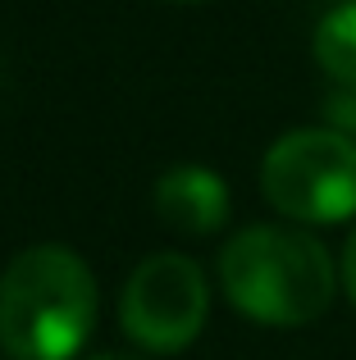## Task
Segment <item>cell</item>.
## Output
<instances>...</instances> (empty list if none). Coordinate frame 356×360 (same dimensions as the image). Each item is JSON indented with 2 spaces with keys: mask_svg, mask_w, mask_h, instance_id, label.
I'll return each mask as SVG.
<instances>
[{
  "mask_svg": "<svg viewBox=\"0 0 356 360\" xmlns=\"http://www.w3.org/2000/svg\"><path fill=\"white\" fill-rule=\"evenodd\" d=\"M170 5H201V0H170Z\"/></svg>",
  "mask_w": 356,
  "mask_h": 360,
  "instance_id": "9",
  "label": "cell"
},
{
  "mask_svg": "<svg viewBox=\"0 0 356 360\" xmlns=\"http://www.w3.org/2000/svg\"><path fill=\"white\" fill-rule=\"evenodd\" d=\"M96 274L78 251L37 242L0 274V347L14 360H73L96 328Z\"/></svg>",
  "mask_w": 356,
  "mask_h": 360,
  "instance_id": "2",
  "label": "cell"
},
{
  "mask_svg": "<svg viewBox=\"0 0 356 360\" xmlns=\"http://www.w3.org/2000/svg\"><path fill=\"white\" fill-rule=\"evenodd\" d=\"M151 201H155V214L165 219V229L183 233V238L220 233L233 210L229 183L205 165H174L170 174H160Z\"/></svg>",
  "mask_w": 356,
  "mask_h": 360,
  "instance_id": "5",
  "label": "cell"
},
{
  "mask_svg": "<svg viewBox=\"0 0 356 360\" xmlns=\"http://www.w3.org/2000/svg\"><path fill=\"white\" fill-rule=\"evenodd\" d=\"M338 283H343V292H348V301L356 306V229L348 233V242H343V260H338Z\"/></svg>",
  "mask_w": 356,
  "mask_h": 360,
  "instance_id": "7",
  "label": "cell"
},
{
  "mask_svg": "<svg viewBox=\"0 0 356 360\" xmlns=\"http://www.w3.org/2000/svg\"><path fill=\"white\" fill-rule=\"evenodd\" d=\"M220 288L242 319L265 328L315 324L333 306L338 264L320 238L288 224L238 229L220 251Z\"/></svg>",
  "mask_w": 356,
  "mask_h": 360,
  "instance_id": "1",
  "label": "cell"
},
{
  "mask_svg": "<svg viewBox=\"0 0 356 360\" xmlns=\"http://www.w3.org/2000/svg\"><path fill=\"white\" fill-rule=\"evenodd\" d=\"M210 319V283L192 255L155 251L137 260L119 292V328L151 356H178L201 338Z\"/></svg>",
  "mask_w": 356,
  "mask_h": 360,
  "instance_id": "4",
  "label": "cell"
},
{
  "mask_svg": "<svg viewBox=\"0 0 356 360\" xmlns=\"http://www.w3.org/2000/svg\"><path fill=\"white\" fill-rule=\"evenodd\" d=\"M260 192L293 224L356 219V137L343 128H293L260 160Z\"/></svg>",
  "mask_w": 356,
  "mask_h": 360,
  "instance_id": "3",
  "label": "cell"
},
{
  "mask_svg": "<svg viewBox=\"0 0 356 360\" xmlns=\"http://www.w3.org/2000/svg\"><path fill=\"white\" fill-rule=\"evenodd\" d=\"M87 360H142V356H133V352H96V356H87Z\"/></svg>",
  "mask_w": 356,
  "mask_h": 360,
  "instance_id": "8",
  "label": "cell"
},
{
  "mask_svg": "<svg viewBox=\"0 0 356 360\" xmlns=\"http://www.w3.org/2000/svg\"><path fill=\"white\" fill-rule=\"evenodd\" d=\"M315 64L343 87H356V0H343L315 23L311 37Z\"/></svg>",
  "mask_w": 356,
  "mask_h": 360,
  "instance_id": "6",
  "label": "cell"
}]
</instances>
